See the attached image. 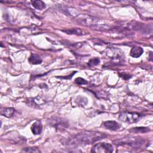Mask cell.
Returning <instances> with one entry per match:
<instances>
[{
    "label": "cell",
    "mask_w": 153,
    "mask_h": 153,
    "mask_svg": "<svg viewBox=\"0 0 153 153\" xmlns=\"http://www.w3.org/2000/svg\"><path fill=\"white\" fill-rule=\"evenodd\" d=\"M149 131V128L148 127H134L133 128H131L130 130V132L133 133H146L147 131Z\"/></svg>",
    "instance_id": "cell-14"
},
{
    "label": "cell",
    "mask_w": 153,
    "mask_h": 153,
    "mask_svg": "<svg viewBox=\"0 0 153 153\" xmlns=\"http://www.w3.org/2000/svg\"><path fill=\"white\" fill-rule=\"evenodd\" d=\"M143 140L139 137H128L119 140V145H128L133 147H140L143 144Z\"/></svg>",
    "instance_id": "cell-5"
},
{
    "label": "cell",
    "mask_w": 153,
    "mask_h": 153,
    "mask_svg": "<svg viewBox=\"0 0 153 153\" xmlns=\"http://www.w3.org/2000/svg\"><path fill=\"white\" fill-rule=\"evenodd\" d=\"M140 117L141 115L139 113L124 111L120 114L119 119L123 122L133 123L137 121Z\"/></svg>",
    "instance_id": "cell-3"
},
{
    "label": "cell",
    "mask_w": 153,
    "mask_h": 153,
    "mask_svg": "<svg viewBox=\"0 0 153 153\" xmlns=\"http://www.w3.org/2000/svg\"><path fill=\"white\" fill-rule=\"evenodd\" d=\"M76 20L82 25L90 26L91 27L96 25V23H97V20L96 18L87 15H79L76 18Z\"/></svg>",
    "instance_id": "cell-7"
},
{
    "label": "cell",
    "mask_w": 153,
    "mask_h": 153,
    "mask_svg": "<svg viewBox=\"0 0 153 153\" xmlns=\"http://www.w3.org/2000/svg\"><path fill=\"white\" fill-rule=\"evenodd\" d=\"M32 5L37 10H43L44 8H45V4L40 0H36V1H33L31 2Z\"/></svg>",
    "instance_id": "cell-12"
},
{
    "label": "cell",
    "mask_w": 153,
    "mask_h": 153,
    "mask_svg": "<svg viewBox=\"0 0 153 153\" xmlns=\"http://www.w3.org/2000/svg\"><path fill=\"white\" fill-rule=\"evenodd\" d=\"M50 124L58 130H64L68 127V121L59 117H53L50 120Z\"/></svg>",
    "instance_id": "cell-6"
},
{
    "label": "cell",
    "mask_w": 153,
    "mask_h": 153,
    "mask_svg": "<svg viewBox=\"0 0 153 153\" xmlns=\"http://www.w3.org/2000/svg\"><path fill=\"white\" fill-rule=\"evenodd\" d=\"M112 146L105 142H100L96 144L92 148L91 151L94 153H110L113 152Z\"/></svg>",
    "instance_id": "cell-4"
},
{
    "label": "cell",
    "mask_w": 153,
    "mask_h": 153,
    "mask_svg": "<svg viewBox=\"0 0 153 153\" xmlns=\"http://www.w3.org/2000/svg\"><path fill=\"white\" fill-rule=\"evenodd\" d=\"M14 113V109L12 108H5L1 112V114L2 115L8 118L11 117L13 115Z\"/></svg>",
    "instance_id": "cell-13"
},
{
    "label": "cell",
    "mask_w": 153,
    "mask_h": 153,
    "mask_svg": "<svg viewBox=\"0 0 153 153\" xmlns=\"http://www.w3.org/2000/svg\"><path fill=\"white\" fill-rule=\"evenodd\" d=\"M28 61L32 65H38L41 63L42 59L39 56L36 54H32L28 59Z\"/></svg>",
    "instance_id": "cell-11"
},
{
    "label": "cell",
    "mask_w": 153,
    "mask_h": 153,
    "mask_svg": "<svg viewBox=\"0 0 153 153\" xmlns=\"http://www.w3.org/2000/svg\"><path fill=\"white\" fill-rule=\"evenodd\" d=\"M25 152H40V151L36 148H26L22 150Z\"/></svg>",
    "instance_id": "cell-17"
},
{
    "label": "cell",
    "mask_w": 153,
    "mask_h": 153,
    "mask_svg": "<svg viewBox=\"0 0 153 153\" xmlns=\"http://www.w3.org/2000/svg\"><path fill=\"white\" fill-rule=\"evenodd\" d=\"M106 56L110 60V63L117 65H121L124 62V56L120 50L117 48H109L106 51Z\"/></svg>",
    "instance_id": "cell-2"
},
{
    "label": "cell",
    "mask_w": 153,
    "mask_h": 153,
    "mask_svg": "<svg viewBox=\"0 0 153 153\" xmlns=\"http://www.w3.org/2000/svg\"><path fill=\"white\" fill-rule=\"evenodd\" d=\"M104 137V135L100 133L85 131L77 134L72 139V143L71 144L82 145L90 144L95 142L96 141L101 139Z\"/></svg>",
    "instance_id": "cell-1"
},
{
    "label": "cell",
    "mask_w": 153,
    "mask_h": 153,
    "mask_svg": "<svg viewBox=\"0 0 153 153\" xmlns=\"http://www.w3.org/2000/svg\"><path fill=\"white\" fill-rule=\"evenodd\" d=\"M42 126L40 121H36L32 125V127H31L32 132L35 135L41 134V133L42 132Z\"/></svg>",
    "instance_id": "cell-9"
},
{
    "label": "cell",
    "mask_w": 153,
    "mask_h": 153,
    "mask_svg": "<svg viewBox=\"0 0 153 153\" xmlns=\"http://www.w3.org/2000/svg\"><path fill=\"white\" fill-rule=\"evenodd\" d=\"M105 127L111 130H117L120 128V125L115 121H106L103 123Z\"/></svg>",
    "instance_id": "cell-8"
},
{
    "label": "cell",
    "mask_w": 153,
    "mask_h": 153,
    "mask_svg": "<svg viewBox=\"0 0 153 153\" xmlns=\"http://www.w3.org/2000/svg\"><path fill=\"white\" fill-rule=\"evenodd\" d=\"M75 81L77 84H79V85H84V84H87L88 83L85 79H84V78H81V77L76 78L75 79Z\"/></svg>",
    "instance_id": "cell-18"
},
{
    "label": "cell",
    "mask_w": 153,
    "mask_h": 153,
    "mask_svg": "<svg viewBox=\"0 0 153 153\" xmlns=\"http://www.w3.org/2000/svg\"><path fill=\"white\" fill-rule=\"evenodd\" d=\"M63 31L66 32L68 34H74V35H81L82 34V30L78 28L72 29H68L67 30H63Z\"/></svg>",
    "instance_id": "cell-15"
},
{
    "label": "cell",
    "mask_w": 153,
    "mask_h": 153,
    "mask_svg": "<svg viewBox=\"0 0 153 153\" xmlns=\"http://www.w3.org/2000/svg\"><path fill=\"white\" fill-rule=\"evenodd\" d=\"M100 62V60L99 58H93L89 60L88 62V66L90 67L94 66L97 65Z\"/></svg>",
    "instance_id": "cell-16"
},
{
    "label": "cell",
    "mask_w": 153,
    "mask_h": 153,
    "mask_svg": "<svg viewBox=\"0 0 153 153\" xmlns=\"http://www.w3.org/2000/svg\"><path fill=\"white\" fill-rule=\"evenodd\" d=\"M143 53V50L140 47H133L130 50V56L134 58L140 57Z\"/></svg>",
    "instance_id": "cell-10"
}]
</instances>
